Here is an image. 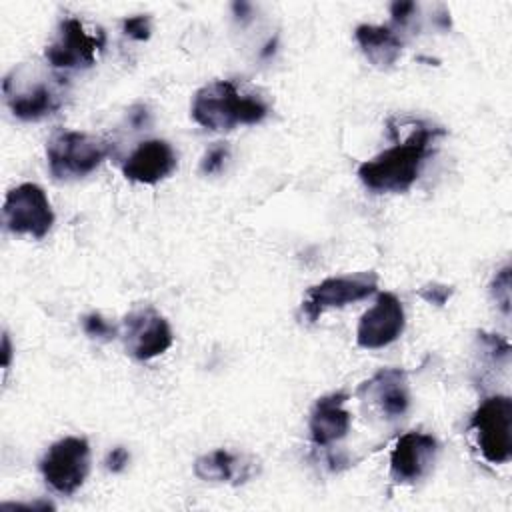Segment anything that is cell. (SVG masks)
Instances as JSON below:
<instances>
[{"mask_svg": "<svg viewBox=\"0 0 512 512\" xmlns=\"http://www.w3.org/2000/svg\"><path fill=\"white\" fill-rule=\"evenodd\" d=\"M442 134V128L418 124L406 140L364 160L356 170L360 182L374 194L406 192L418 180L426 158L434 152L436 138Z\"/></svg>", "mask_w": 512, "mask_h": 512, "instance_id": "obj_1", "label": "cell"}, {"mask_svg": "<svg viewBox=\"0 0 512 512\" xmlns=\"http://www.w3.org/2000/svg\"><path fill=\"white\" fill-rule=\"evenodd\" d=\"M264 98L242 90L232 80H212L198 88L192 98L190 116L212 132H228L238 126H252L268 116Z\"/></svg>", "mask_w": 512, "mask_h": 512, "instance_id": "obj_2", "label": "cell"}, {"mask_svg": "<svg viewBox=\"0 0 512 512\" xmlns=\"http://www.w3.org/2000/svg\"><path fill=\"white\" fill-rule=\"evenodd\" d=\"M2 94L16 118L36 122L62 108L66 78L40 70L34 64H20L4 76Z\"/></svg>", "mask_w": 512, "mask_h": 512, "instance_id": "obj_3", "label": "cell"}, {"mask_svg": "<svg viewBox=\"0 0 512 512\" xmlns=\"http://www.w3.org/2000/svg\"><path fill=\"white\" fill-rule=\"evenodd\" d=\"M110 154V144L88 132L56 130L46 142L48 170L56 180H76L94 172Z\"/></svg>", "mask_w": 512, "mask_h": 512, "instance_id": "obj_4", "label": "cell"}, {"mask_svg": "<svg viewBox=\"0 0 512 512\" xmlns=\"http://www.w3.org/2000/svg\"><path fill=\"white\" fill-rule=\"evenodd\" d=\"M470 430L484 460L506 464L512 458V398L506 394L484 398L470 418Z\"/></svg>", "mask_w": 512, "mask_h": 512, "instance_id": "obj_5", "label": "cell"}, {"mask_svg": "<svg viewBox=\"0 0 512 512\" xmlns=\"http://www.w3.org/2000/svg\"><path fill=\"white\" fill-rule=\"evenodd\" d=\"M104 46L106 34L102 28H90L80 18L70 16L58 24L52 42L44 50V58L52 68H90Z\"/></svg>", "mask_w": 512, "mask_h": 512, "instance_id": "obj_6", "label": "cell"}, {"mask_svg": "<svg viewBox=\"0 0 512 512\" xmlns=\"http://www.w3.org/2000/svg\"><path fill=\"white\" fill-rule=\"evenodd\" d=\"M44 482L58 494H74L90 472V444L80 436L56 440L38 462Z\"/></svg>", "mask_w": 512, "mask_h": 512, "instance_id": "obj_7", "label": "cell"}, {"mask_svg": "<svg viewBox=\"0 0 512 512\" xmlns=\"http://www.w3.org/2000/svg\"><path fill=\"white\" fill-rule=\"evenodd\" d=\"M2 222L12 234L44 238L54 224V210L44 188L34 182L14 186L2 204Z\"/></svg>", "mask_w": 512, "mask_h": 512, "instance_id": "obj_8", "label": "cell"}, {"mask_svg": "<svg viewBox=\"0 0 512 512\" xmlns=\"http://www.w3.org/2000/svg\"><path fill=\"white\" fill-rule=\"evenodd\" d=\"M378 288V274L362 270L344 276H330L310 286L302 300V314L308 322H316L328 308H342L374 294Z\"/></svg>", "mask_w": 512, "mask_h": 512, "instance_id": "obj_9", "label": "cell"}, {"mask_svg": "<svg viewBox=\"0 0 512 512\" xmlns=\"http://www.w3.org/2000/svg\"><path fill=\"white\" fill-rule=\"evenodd\" d=\"M120 338L126 352L140 362L164 354L174 340L168 320L152 306L130 310L122 320Z\"/></svg>", "mask_w": 512, "mask_h": 512, "instance_id": "obj_10", "label": "cell"}, {"mask_svg": "<svg viewBox=\"0 0 512 512\" xmlns=\"http://www.w3.org/2000/svg\"><path fill=\"white\" fill-rule=\"evenodd\" d=\"M406 326V314L400 298L392 292H380L374 306L366 310L356 328V344L376 350L398 340Z\"/></svg>", "mask_w": 512, "mask_h": 512, "instance_id": "obj_11", "label": "cell"}, {"mask_svg": "<svg viewBox=\"0 0 512 512\" xmlns=\"http://www.w3.org/2000/svg\"><path fill=\"white\" fill-rule=\"evenodd\" d=\"M438 440L426 432L402 434L390 452V478L396 484H416L434 466Z\"/></svg>", "mask_w": 512, "mask_h": 512, "instance_id": "obj_12", "label": "cell"}, {"mask_svg": "<svg viewBox=\"0 0 512 512\" xmlns=\"http://www.w3.org/2000/svg\"><path fill=\"white\" fill-rule=\"evenodd\" d=\"M178 166V156L174 148L160 138H150L140 142L122 164V174L130 182L156 184L168 178Z\"/></svg>", "mask_w": 512, "mask_h": 512, "instance_id": "obj_13", "label": "cell"}, {"mask_svg": "<svg viewBox=\"0 0 512 512\" xmlns=\"http://www.w3.org/2000/svg\"><path fill=\"white\" fill-rule=\"evenodd\" d=\"M348 400V394L344 392H330L320 396L310 412L308 420V430L310 438L316 446L326 448L332 446L334 442L342 440L352 424L350 412L344 408Z\"/></svg>", "mask_w": 512, "mask_h": 512, "instance_id": "obj_14", "label": "cell"}, {"mask_svg": "<svg viewBox=\"0 0 512 512\" xmlns=\"http://www.w3.org/2000/svg\"><path fill=\"white\" fill-rule=\"evenodd\" d=\"M364 394L386 418H400L410 406L408 376L402 368H382L360 386Z\"/></svg>", "mask_w": 512, "mask_h": 512, "instance_id": "obj_15", "label": "cell"}, {"mask_svg": "<svg viewBox=\"0 0 512 512\" xmlns=\"http://www.w3.org/2000/svg\"><path fill=\"white\" fill-rule=\"evenodd\" d=\"M354 38L366 60L382 70L394 66L404 48L398 28L388 24H360L354 30Z\"/></svg>", "mask_w": 512, "mask_h": 512, "instance_id": "obj_16", "label": "cell"}, {"mask_svg": "<svg viewBox=\"0 0 512 512\" xmlns=\"http://www.w3.org/2000/svg\"><path fill=\"white\" fill-rule=\"evenodd\" d=\"M194 474L204 482H246L250 476L248 464L226 448H216L194 460Z\"/></svg>", "mask_w": 512, "mask_h": 512, "instance_id": "obj_17", "label": "cell"}, {"mask_svg": "<svg viewBox=\"0 0 512 512\" xmlns=\"http://www.w3.org/2000/svg\"><path fill=\"white\" fill-rule=\"evenodd\" d=\"M82 330L86 336L100 340V342H110L112 338H116L120 334V330L108 322L100 312H90L82 318Z\"/></svg>", "mask_w": 512, "mask_h": 512, "instance_id": "obj_18", "label": "cell"}, {"mask_svg": "<svg viewBox=\"0 0 512 512\" xmlns=\"http://www.w3.org/2000/svg\"><path fill=\"white\" fill-rule=\"evenodd\" d=\"M230 158V146L224 142H214L200 160V172L202 174H218L226 160Z\"/></svg>", "mask_w": 512, "mask_h": 512, "instance_id": "obj_19", "label": "cell"}, {"mask_svg": "<svg viewBox=\"0 0 512 512\" xmlns=\"http://www.w3.org/2000/svg\"><path fill=\"white\" fill-rule=\"evenodd\" d=\"M490 294L496 302V306L504 312L510 314V266H504L502 270L496 272L490 284Z\"/></svg>", "mask_w": 512, "mask_h": 512, "instance_id": "obj_20", "label": "cell"}, {"mask_svg": "<svg viewBox=\"0 0 512 512\" xmlns=\"http://www.w3.org/2000/svg\"><path fill=\"white\" fill-rule=\"evenodd\" d=\"M122 30H124L126 36H130V38H134V40H138V42L148 40V38H150V32H152V28H150V16H146V14L128 16V18H124V22H122Z\"/></svg>", "mask_w": 512, "mask_h": 512, "instance_id": "obj_21", "label": "cell"}, {"mask_svg": "<svg viewBox=\"0 0 512 512\" xmlns=\"http://www.w3.org/2000/svg\"><path fill=\"white\" fill-rule=\"evenodd\" d=\"M452 292H454V288L446 286V284H428L418 290L420 298H424L426 302H430L434 306H444L450 300Z\"/></svg>", "mask_w": 512, "mask_h": 512, "instance_id": "obj_22", "label": "cell"}, {"mask_svg": "<svg viewBox=\"0 0 512 512\" xmlns=\"http://www.w3.org/2000/svg\"><path fill=\"white\" fill-rule=\"evenodd\" d=\"M416 10H418V6H416L414 2H400V0L392 2V4H390L392 26H396V28H404V26L412 20V16H414V12H416Z\"/></svg>", "mask_w": 512, "mask_h": 512, "instance_id": "obj_23", "label": "cell"}, {"mask_svg": "<svg viewBox=\"0 0 512 512\" xmlns=\"http://www.w3.org/2000/svg\"><path fill=\"white\" fill-rule=\"evenodd\" d=\"M128 462H130V454H128V450L124 448V446H116V448H112L110 452H108V456H106V460H104V464H106V470L108 472H122L126 466H128Z\"/></svg>", "mask_w": 512, "mask_h": 512, "instance_id": "obj_24", "label": "cell"}, {"mask_svg": "<svg viewBox=\"0 0 512 512\" xmlns=\"http://www.w3.org/2000/svg\"><path fill=\"white\" fill-rule=\"evenodd\" d=\"M12 360V344H10V336L8 332L2 334V368L6 370L10 366Z\"/></svg>", "mask_w": 512, "mask_h": 512, "instance_id": "obj_25", "label": "cell"}]
</instances>
